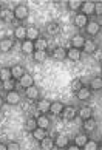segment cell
Masks as SVG:
<instances>
[{
  "label": "cell",
  "instance_id": "obj_13",
  "mask_svg": "<svg viewBox=\"0 0 102 150\" xmlns=\"http://www.w3.org/2000/svg\"><path fill=\"white\" fill-rule=\"evenodd\" d=\"M22 53L23 54H33L36 50H34V42L33 40H28V39H25L23 42H22Z\"/></svg>",
  "mask_w": 102,
  "mask_h": 150
},
{
  "label": "cell",
  "instance_id": "obj_9",
  "mask_svg": "<svg viewBox=\"0 0 102 150\" xmlns=\"http://www.w3.org/2000/svg\"><path fill=\"white\" fill-rule=\"evenodd\" d=\"M67 57L68 59H71V60H74V62H77V60H81L82 57V50H79V48H68L67 50Z\"/></svg>",
  "mask_w": 102,
  "mask_h": 150
},
{
  "label": "cell",
  "instance_id": "obj_38",
  "mask_svg": "<svg viewBox=\"0 0 102 150\" xmlns=\"http://www.w3.org/2000/svg\"><path fill=\"white\" fill-rule=\"evenodd\" d=\"M85 150H98L99 149V142H96L93 139H88L87 142H85V146H84Z\"/></svg>",
  "mask_w": 102,
  "mask_h": 150
},
{
  "label": "cell",
  "instance_id": "obj_32",
  "mask_svg": "<svg viewBox=\"0 0 102 150\" xmlns=\"http://www.w3.org/2000/svg\"><path fill=\"white\" fill-rule=\"evenodd\" d=\"M87 141H88V133H79V135H76V138H74V142L79 147H84Z\"/></svg>",
  "mask_w": 102,
  "mask_h": 150
},
{
  "label": "cell",
  "instance_id": "obj_19",
  "mask_svg": "<svg viewBox=\"0 0 102 150\" xmlns=\"http://www.w3.org/2000/svg\"><path fill=\"white\" fill-rule=\"evenodd\" d=\"M25 94L28 99H33V101H36V99H39V88L36 85H31L25 88Z\"/></svg>",
  "mask_w": 102,
  "mask_h": 150
},
{
  "label": "cell",
  "instance_id": "obj_6",
  "mask_svg": "<svg viewBox=\"0 0 102 150\" xmlns=\"http://www.w3.org/2000/svg\"><path fill=\"white\" fill-rule=\"evenodd\" d=\"M77 116H79L82 121H84V119L93 118V108L88 107V105H84V107H81V108L77 110Z\"/></svg>",
  "mask_w": 102,
  "mask_h": 150
},
{
  "label": "cell",
  "instance_id": "obj_16",
  "mask_svg": "<svg viewBox=\"0 0 102 150\" xmlns=\"http://www.w3.org/2000/svg\"><path fill=\"white\" fill-rule=\"evenodd\" d=\"M0 19L5 20V22H13L16 17H14V11L9 9V8H3L0 11Z\"/></svg>",
  "mask_w": 102,
  "mask_h": 150
},
{
  "label": "cell",
  "instance_id": "obj_21",
  "mask_svg": "<svg viewBox=\"0 0 102 150\" xmlns=\"http://www.w3.org/2000/svg\"><path fill=\"white\" fill-rule=\"evenodd\" d=\"M84 51L85 53H88V54H93L96 50H98V45H96V42L94 40H91V39H88V40H85V43H84Z\"/></svg>",
  "mask_w": 102,
  "mask_h": 150
},
{
  "label": "cell",
  "instance_id": "obj_29",
  "mask_svg": "<svg viewBox=\"0 0 102 150\" xmlns=\"http://www.w3.org/2000/svg\"><path fill=\"white\" fill-rule=\"evenodd\" d=\"M50 112L53 113V115H62V112H64V104L59 102V101H56V102H51V108H50Z\"/></svg>",
  "mask_w": 102,
  "mask_h": 150
},
{
  "label": "cell",
  "instance_id": "obj_3",
  "mask_svg": "<svg viewBox=\"0 0 102 150\" xmlns=\"http://www.w3.org/2000/svg\"><path fill=\"white\" fill-rule=\"evenodd\" d=\"M62 116H64V119H67V121L76 119V116H77V110H76V107H73V105H67V107H64Z\"/></svg>",
  "mask_w": 102,
  "mask_h": 150
},
{
  "label": "cell",
  "instance_id": "obj_20",
  "mask_svg": "<svg viewBox=\"0 0 102 150\" xmlns=\"http://www.w3.org/2000/svg\"><path fill=\"white\" fill-rule=\"evenodd\" d=\"M50 108H51V102L47 101V99H40V101H37V110L40 113H48L50 112Z\"/></svg>",
  "mask_w": 102,
  "mask_h": 150
},
{
  "label": "cell",
  "instance_id": "obj_35",
  "mask_svg": "<svg viewBox=\"0 0 102 150\" xmlns=\"http://www.w3.org/2000/svg\"><path fill=\"white\" fill-rule=\"evenodd\" d=\"M2 88H3L5 91L16 90V79H9V81H5V82H2Z\"/></svg>",
  "mask_w": 102,
  "mask_h": 150
},
{
  "label": "cell",
  "instance_id": "obj_27",
  "mask_svg": "<svg viewBox=\"0 0 102 150\" xmlns=\"http://www.w3.org/2000/svg\"><path fill=\"white\" fill-rule=\"evenodd\" d=\"M14 37L17 39V40L23 42L26 39V26H17V28L14 30Z\"/></svg>",
  "mask_w": 102,
  "mask_h": 150
},
{
  "label": "cell",
  "instance_id": "obj_40",
  "mask_svg": "<svg viewBox=\"0 0 102 150\" xmlns=\"http://www.w3.org/2000/svg\"><path fill=\"white\" fill-rule=\"evenodd\" d=\"M94 14H96V16H102V2H96Z\"/></svg>",
  "mask_w": 102,
  "mask_h": 150
},
{
  "label": "cell",
  "instance_id": "obj_7",
  "mask_svg": "<svg viewBox=\"0 0 102 150\" xmlns=\"http://www.w3.org/2000/svg\"><path fill=\"white\" fill-rule=\"evenodd\" d=\"M70 144V138L67 135H57L54 138V147L59 149H67V146Z\"/></svg>",
  "mask_w": 102,
  "mask_h": 150
},
{
  "label": "cell",
  "instance_id": "obj_14",
  "mask_svg": "<svg viewBox=\"0 0 102 150\" xmlns=\"http://www.w3.org/2000/svg\"><path fill=\"white\" fill-rule=\"evenodd\" d=\"M40 37V33H39V30L36 28V26H28L26 28V39L28 40H37V39Z\"/></svg>",
  "mask_w": 102,
  "mask_h": 150
},
{
  "label": "cell",
  "instance_id": "obj_33",
  "mask_svg": "<svg viewBox=\"0 0 102 150\" xmlns=\"http://www.w3.org/2000/svg\"><path fill=\"white\" fill-rule=\"evenodd\" d=\"M82 5H84L82 0H68V9L71 11H79L82 8Z\"/></svg>",
  "mask_w": 102,
  "mask_h": 150
},
{
  "label": "cell",
  "instance_id": "obj_46",
  "mask_svg": "<svg viewBox=\"0 0 102 150\" xmlns=\"http://www.w3.org/2000/svg\"><path fill=\"white\" fill-rule=\"evenodd\" d=\"M101 146H102V138H101Z\"/></svg>",
  "mask_w": 102,
  "mask_h": 150
},
{
  "label": "cell",
  "instance_id": "obj_36",
  "mask_svg": "<svg viewBox=\"0 0 102 150\" xmlns=\"http://www.w3.org/2000/svg\"><path fill=\"white\" fill-rule=\"evenodd\" d=\"M37 118H30L26 121V124H25V129H26V132H33L34 129H37Z\"/></svg>",
  "mask_w": 102,
  "mask_h": 150
},
{
  "label": "cell",
  "instance_id": "obj_44",
  "mask_svg": "<svg viewBox=\"0 0 102 150\" xmlns=\"http://www.w3.org/2000/svg\"><path fill=\"white\" fill-rule=\"evenodd\" d=\"M101 70H102V59H101Z\"/></svg>",
  "mask_w": 102,
  "mask_h": 150
},
{
  "label": "cell",
  "instance_id": "obj_22",
  "mask_svg": "<svg viewBox=\"0 0 102 150\" xmlns=\"http://www.w3.org/2000/svg\"><path fill=\"white\" fill-rule=\"evenodd\" d=\"M11 73H13V79H20L26 71L22 65H14V67H11Z\"/></svg>",
  "mask_w": 102,
  "mask_h": 150
},
{
  "label": "cell",
  "instance_id": "obj_30",
  "mask_svg": "<svg viewBox=\"0 0 102 150\" xmlns=\"http://www.w3.org/2000/svg\"><path fill=\"white\" fill-rule=\"evenodd\" d=\"M47 31H48V34L56 36V34H59V33H60V26H59L57 22H50V23L47 25Z\"/></svg>",
  "mask_w": 102,
  "mask_h": 150
},
{
  "label": "cell",
  "instance_id": "obj_41",
  "mask_svg": "<svg viewBox=\"0 0 102 150\" xmlns=\"http://www.w3.org/2000/svg\"><path fill=\"white\" fill-rule=\"evenodd\" d=\"M67 149H68V150H77V149H79V146H77L76 142H74V144H68Z\"/></svg>",
  "mask_w": 102,
  "mask_h": 150
},
{
  "label": "cell",
  "instance_id": "obj_18",
  "mask_svg": "<svg viewBox=\"0 0 102 150\" xmlns=\"http://www.w3.org/2000/svg\"><path fill=\"white\" fill-rule=\"evenodd\" d=\"M19 82H20V85L23 87V88H28V87L34 85V77H33L30 73H25V74L19 79Z\"/></svg>",
  "mask_w": 102,
  "mask_h": 150
},
{
  "label": "cell",
  "instance_id": "obj_39",
  "mask_svg": "<svg viewBox=\"0 0 102 150\" xmlns=\"http://www.w3.org/2000/svg\"><path fill=\"white\" fill-rule=\"evenodd\" d=\"M6 147H8V150H20V144L17 141H11L6 144Z\"/></svg>",
  "mask_w": 102,
  "mask_h": 150
},
{
  "label": "cell",
  "instance_id": "obj_37",
  "mask_svg": "<svg viewBox=\"0 0 102 150\" xmlns=\"http://www.w3.org/2000/svg\"><path fill=\"white\" fill-rule=\"evenodd\" d=\"M82 87H84V85H82V81H81V79H73V81H71V84H70L71 91H74V93L79 91Z\"/></svg>",
  "mask_w": 102,
  "mask_h": 150
},
{
  "label": "cell",
  "instance_id": "obj_11",
  "mask_svg": "<svg viewBox=\"0 0 102 150\" xmlns=\"http://www.w3.org/2000/svg\"><path fill=\"white\" fill-rule=\"evenodd\" d=\"M85 40H87V39H85L82 34H74V36L71 37V47H73V48H79V50H82V48H84Z\"/></svg>",
  "mask_w": 102,
  "mask_h": 150
},
{
  "label": "cell",
  "instance_id": "obj_26",
  "mask_svg": "<svg viewBox=\"0 0 102 150\" xmlns=\"http://www.w3.org/2000/svg\"><path fill=\"white\" fill-rule=\"evenodd\" d=\"M53 57L57 59V60L67 59V50H64L62 47H56V48L53 50Z\"/></svg>",
  "mask_w": 102,
  "mask_h": 150
},
{
  "label": "cell",
  "instance_id": "obj_25",
  "mask_svg": "<svg viewBox=\"0 0 102 150\" xmlns=\"http://www.w3.org/2000/svg\"><path fill=\"white\" fill-rule=\"evenodd\" d=\"M90 88H91V91H99V90H102V77H101V76L93 77L91 82H90Z\"/></svg>",
  "mask_w": 102,
  "mask_h": 150
},
{
  "label": "cell",
  "instance_id": "obj_4",
  "mask_svg": "<svg viewBox=\"0 0 102 150\" xmlns=\"http://www.w3.org/2000/svg\"><path fill=\"white\" fill-rule=\"evenodd\" d=\"M85 31H87L88 36H96V34L101 31V25H99L96 20H90L88 25L85 26Z\"/></svg>",
  "mask_w": 102,
  "mask_h": 150
},
{
  "label": "cell",
  "instance_id": "obj_45",
  "mask_svg": "<svg viewBox=\"0 0 102 150\" xmlns=\"http://www.w3.org/2000/svg\"><path fill=\"white\" fill-rule=\"evenodd\" d=\"M0 8H2V0H0Z\"/></svg>",
  "mask_w": 102,
  "mask_h": 150
},
{
  "label": "cell",
  "instance_id": "obj_24",
  "mask_svg": "<svg viewBox=\"0 0 102 150\" xmlns=\"http://www.w3.org/2000/svg\"><path fill=\"white\" fill-rule=\"evenodd\" d=\"M31 133H33V138H34V139L40 142V141L43 139V138L47 136V129H42V127H37V129H34Z\"/></svg>",
  "mask_w": 102,
  "mask_h": 150
},
{
  "label": "cell",
  "instance_id": "obj_10",
  "mask_svg": "<svg viewBox=\"0 0 102 150\" xmlns=\"http://www.w3.org/2000/svg\"><path fill=\"white\" fill-rule=\"evenodd\" d=\"M96 121L93 119V118H90V119H84L82 121V129H84V132L85 133H93L94 130H96Z\"/></svg>",
  "mask_w": 102,
  "mask_h": 150
},
{
  "label": "cell",
  "instance_id": "obj_1",
  "mask_svg": "<svg viewBox=\"0 0 102 150\" xmlns=\"http://www.w3.org/2000/svg\"><path fill=\"white\" fill-rule=\"evenodd\" d=\"M28 16H30V9L26 5H17L14 8V17L17 20H25Z\"/></svg>",
  "mask_w": 102,
  "mask_h": 150
},
{
  "label": "cell",
  "instance_id": "obj_42",
  "mask_svg": "<svg viewBox=\"0 0 102 150\" xmlns=\"http://www.w3.org/2000/svg\"><path fill=\"white\" fill-rule=\"evenodd\" d=\"M0 150H8L6 144H0Z\"/></svg>",
  "mask_w": 102,
  "mask_h": 150
},
{
  "label": "cell",
  "instance_id": "obj_34",
  "mask_svg": "<svg viewBox=\"0 0 102 150\" xmlns=\"http://www.w3.org/2000/svg\"><path fill=\"white\" fill-rule=\"evenodd\" d=\"M37 125L42 127V129H48V127H50V119H48V116H47V115L39 116V118H37Z\"/></svg>",
  "mask_w": 102,
  "mask_h": 150
},
{
  "label": "cell",
  "instance_id": "obj_23",
  "mask_svg": "<svg viewBox=\"0 0 102 150\" xmlns=\"http://www.w3.org/2000/svg\"><path fill=\"white\" fill-rule=\"evenodd\" d=\"M9 79H13L11 68L9 67H2V68H0V82H5V81H9Z\"/></svg>",
  "mask_w": 102,
  "mask_h": 150
},
{
  "label": "cell",
  "instance_id": "obj_28",
  "mask_svg": "<svg viewBox=\"0 0 102 150\" xmlns=\"http://www.w3.org/2000/svg\"><path fill=\"white\" fill-rule=\"evenodd\" d=\"M53 147H54V139H53V138L45 136L43 139L40 141V149L42 150H51Z\"/></svg>",
  "mask_w": 102,
  "mask_h": 150
},
{
  "label": "cell",
  "instance_id": "obj_5",
  "mask_svg": "<svg viewBox=\"0 0 102 150\" xmlns=\"http://www.w3.org/2000/svg\"><path fill=\"white\" fill-rule=\"evenodd\" d=\"M74 26L76 28H85V26L88 25V16H85V14H76L74 16Z\"/></svg>",
  "mask_w": 102,
  "mask_h": 150
},
{
  "label": "cell",
  "instance_id": "obj_12",
  "mask_svg": "<svg viewBox=\"0 0 102 150\" xmlns=\"http://www.w3.org/2000/svg\"><path fill=\"white\" fill-rule=\"evenodd\" d=\"M76 96H77L79 101H88V99L91 98V88L82 87L79 91H76Z\"/></svg>",
  "mask_w": 102,
  "mask_h": 150
},
{
  "label": "cell",
  "instance_id": "obj_31",
  "mask_svg": "<svg viewBox=\"0 0 102 150\" xmlns=\"http://www.w3.org/2000/svg\"><path fill=\"white\" fill-rule=\"evenodd\" d=\"M33 59L36 60V62H45V60L48 59V53L47 51H34L33 53Z\"/></svg>",
  "mask_w": 102,
  "mask_h": 150
},
{
  "label": "cell",
  "instance_id": "obj_17",
  "mask_svg": "<svg viewBox=\"0 0 102 150\" xmlns=\"http://www.w3.org/2000/svg\"><path fill=\"white\" fill-rule=\"evenodd\" d=\"M94 6H96V2H84L82 5V14L85 16H93L94 14Z\"/></svg>",
  "mask_w": 102,
  "mask_h": 150
},
{
  "label": "cell",
  "instance_id": "obj_2",
  "mask_svg": "<svg viewBox=\"0 0 102 150\" xmlns=\"http://www.w3.org/2000/svg\"><path fill=\"white\" fill-rule=\"evenodd\" d=\"M20 93L17 90H11L6 91V96H5V102H8L9 105H19L20 104Z\"/></svg>",
  "mask_w": 102,
  "mask_h": 150
},
{
  "label": "cell",
  "instance_id": "obj_8",
  "mask_svg": "<svg viewBox=\"0 0 102 150\" xmlns=\"http://www.w3.org/2000/svg\"><path fill=\"white\" fill-rule=\"evenodd\" d=\"M14 47V40L13 39H8V37H5V39H0V53H8L11 51V48Z\"/></svg>",
  "mask_w": 102,
  "mask_h": 150
},
{
  "label": "cell",
  "instance_id": "obj_15",
  "mask_svg": "<svg viewBox=\"0 0 102 150\" xmlns=\"http://www.w3.org/2000/svg\"><path fill=\"white\" fill-rule=\"evenodd\" d=\"M48 48V40L43 37H39L37 40H34V50L36 51H47Z\"/></svg>",
  "mask_w": 102,
  "mask_h": 150
},
{
  "label": "cell",
  "instance_id": "obj_43",
  "mask_svg": "<svg viewBox=\"0 0 102 150\" xmlns=\"http://www.w3.org/2000/svg\"><path fill=\"white\" fill-rule=\"evenodd\" d=\"M3 102H5V98H2V96H0V108L3 107Z\"/></svg>",
  "mask_w": 102,
  "mask_h": 150
}]
</instances>
